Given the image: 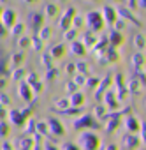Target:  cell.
Listing matches in <instances>:
<instances>
[{
    "label": "cell",
    "mask_w": 146,
    "mask_h": 150,
    "mask_svg": "<svg viewBox=\"0 0 146 150\" xmlns=\"http://www.w3.org/2000/svg\"><path fill=\"white\" fill-rule=\"evenodd\" d=\"M99 81H100L99 78H86L85 85H86V87H97V85H99Z\"/></svg>",
    "instance_id": "29"
},
{
    "label": "cell",
    "mask_w": 146,
    "mask_h": 150,
    "mask_svg": "<svg viewBox=\"0 0 146 150\" xmlns=\"http://www.w3.org/2000/svg\"><path fill=\"white\" fill-rule=\"evenodd\" d=\"M18 92H20V97H21L23 101H32V97H34V92L30 90V85L25 83V81H20Z\"/></svg>",
    "instance_id": "8"
},
{
    "label": "cell",
    "mask_w": 146,
    "mask_h": 150,
    "mask_svg": "<svg viewBox=\"0 0 146 150\" xmlns=\"http://www.w3.org/2000/svg\"><path fill=\"white\" fill-rule=\"evenodd\" d=\"M106 150H118V146H116V145H107Z\"/></svg>",
    "instance_id": "45"
},
{
    "label": "cell",
    "mask_w": 146,
    "mask_h": 150,
    "mask_svg": "<svg viewBox=\"0 0 146 150\" xmlns=\"http://www.w3.org/2000/svg\"><path fill=\"white\" fill-rule=\"evenodd\" d=\"M20 46H21V48H27V46H28V39H21Z\"/></svg>",
    "instance_id": "44"
},
{
    "label": "cell",
    "mask_w": 146,
    "mask_h": 150,
    "mask_svg": "<svg viewBox=\"0 0 146 150\" xmlns=\"http://www.w3.org/2000/svg\"><path fill=\"white\" fill-rule=\"evenodd\" d=\"M93 111H95V117H102V115L106 113V108H104V106H95Z\"/></svg>",
    "instance_id": "34"
},
{
    "label": "cell",
    "mask_w": 146,
    "mask_h": 150,
    "mask_svg": "<svg viewBox=\"0 0 146 150\" xmlns=\"http://www.w3.org/2000/svg\"><path fill=\"white\" fill-rule=\"evenodd\" d=\"M139 129H141V138L146 143V124H142V127H139Z\"/></svg>",
    "instance_id": "40"
},
{
    "label": "cell",
    "mask_w": 146,
    "mask_h": 150,
    "mask_svg": "<svg viewBox=\"0 0 146 150\" xmlns=\"http://www.w3.org/2000/svg\"><path fill=\"white\" fill-rule=\"evenodd\" d=\"M67 72H69V74H74V72H76V64H69V65H67Z\"/></svg>",
    "instance_id": "38"
},
{
    "label": "cell",
    "mask_w": 146,
    "mask_h": 150,
    "mask_svg": "<svg viewBox=\"0 0 146 150\" xmlns=\"http://www.w3.org/2000/svg\"><path fill=\"white\" fill-rule=\"evenodd\" d=\"M132 64H134L135 67H141V65L144 64V58H142V55H139V53H137V55L132 58Z\"/></svg>",
    "instance_id": "27"
},
{
    "label": "cell",
    "mask_w": 146,
    "mask_h": 150,
    "mask_svg": "<svg viewBox=\"0 0 146 150\" xmlns=\"http://www.w3.org/2000/svg\"><path fill=\"white\" fill-rule=\"evenodd\" d=\"M63 53H65V46H63V44L55 46V48L51 50V57H53V58H60V57H63Z\"/></svg>",
    "instance_id": "17"
},
{
    "label": "cell",
    "mask_w": 146,
    "mask_h": 150,
    "mask_svg": "<svg viewBox=\"0 0 146 150\" xmlns=\"http://www.w3.org/2000/svg\"><path fill=\"white\" fill-rule=\"evenodd\" d=\"M99 145H100V139L97 134L88 132V131L81 132V136H79V148L81 150H97Z\"/></svg>",
    "instance_id": "1"
},
{
    "label": "cell",
    "mask_w": 146,
    "mask_h": 150,
    "mask_svg": "<svg viewBox=\"0 0 146 150\" xmlns=\"http://www.w3.org/2000/svg\"><path fill=\"white\" fill-rule=\"evenodd\" d=\"M27 132H35V120H30V122H28Z\"/></svg>",
    "instance_id": "37"
},
{
    "label": "cell",
    "mask_w": 146,
    "mask_h": 150,
    "mask_svg": "<svg viewBox=\"0 0 146 150\" xmlns=\"http://www.w3.org/2000/svg\"><path fill=\"white\" fill-rule=\"evenodd\" d=\"M76 87H78L76 83H72V81H70V83L67 85V92H69V94H70V92H76Z\"/></svg>",
    "instance_id": "41"
},
{
    "label": "cell",
    "mask_w": 146,
    "mask_h": 150,
    "mask_svg": "<svg viewBox=\"0 0 146 150\" xmlns=\"http://www.w3.org/2000/svg\"><path fill=\"white\" fill-rule=\"evenodd\" d=\"M0 104H2V106H9L11 104V99L6 94H0Z\"/></svg>",
    "instance_id": "33"
},
{
    "label": "cell",
    "mask_w": 146,
    "mask_h": 150,
    "mask_svg": "<svg viewBox=\"0 0 146 150\" xmlns=\"http://www.w3.org/2000/svg\"><path fill=\"white\" fill-rule=\"evenodd\" d=\"M139 85H141V83H139L137 80H132V81L128 83V90H130L132 94H139Z\"/></svg>",
    "instance_id": "20"
},
{
    "label": "cell",
    "mask_w": 146,
    "mask_h": 150,
    "mask_svg": "<svg viewBox=\"0 0 146 150\" xmlns=\"http://www.w3.org/2000/svg\"><path fill=\"white\" fill-rule=\"evenodd\" d=\"M0 150H13V146H11L9 141H4V143H2V148H0Z\"/></svg>",
    "instance_id": "42"
},
{
    "label": "cell",
    "mask_w": 146,
    "mask_h": 150,
    "mask_svg": "<svg viewBox=\"0 0 146 150\" xmlns=\"http://www.w3.org/2000/svg\"><path fill=\"white\" fill-rule=\"evenodd\" d=\"M69 103H70V106H81L85 103V97L81 92H72L69 96Z\"/></svg>",
    "instance_id": "11"
},
{
    "label": "cell",
    "mask_w": 146,
    "mask_h": 150,
    "mask_svg": "<svg viewBox=\"0 0 146 150\" xmlns=\"http://www.w3.org/2000/svg\"><path fill=\"white\" fill-rule=\"evenodd\" d=\"M106 55H107V57H102V55H100V58H99V62H100L102 65H107V64H111V62L118 60V55H116V51H113V50H111V51H107Z\"/></svg>",
    "instance_id": "13"
},
{
    "label": "cell",
    "mask_w": 146,
    "mask_h": 150,
    "mask_svg": "<svg viewBox=\"0 0 146 150\" xmlns=\"http://www.w3.org/2000/svg\"><path fill=\"white\" fill-rule=\"evenodd\" d=\"M104 50H106V41H102V42H99L97 46H95V55H104Z\"/></svg>",
    "instance_id": "26"
},
{
    "label": "cell",
    "mask_w": 146,
    "mask_h": 150,
    "mask_svg": "<svg viewBox=\"0 0 146 150\" xmlns=\"http://www.w3.org/2000/svg\"><path fill=\"white\" fill-rule=\"evenodd\" d=\"M6 115H7V111L4 110V106L0 104V118H6Z\"/></svg>",
    "instance_id": "43"
},
{
    "label": "cell",
    "mask_w": 146,
    "mask_h": 150,
    "mask_svg": "<svg viewBox=\"0 0 146 150\" xmlns=\"http://www.w3.org/2000/svg\"><path fill=\"white\" fill-rule=\"evenodd\" d=\"M85 81H86V76H85V74H78V76L74 78V83H76V85H85Z\"/></svg>",
    "instance_id": "30"
},
{
    "label": "cell",
    "mask_w": 146,
    "mask_h": 150,
    "mask_svg": "<svg viewBox=\"0 0 146 150\" xmlns=\"http://www.w3.org/2000/svg\"><path fill=\"white\" fill-rule=\"evenodd\" d=\"M56 106L60 108V111H62V110H65L67 106H70V103H69V97H65V99H60V101L56 103Z\"/></svg>",
    "instance_id": "28"
},
{
    "label": "cell",
    "mask_w": 146,
    "mask_h": 150,
    "mask_svg": "<svg viewBox=\"0 0 146 150\" xmlns=\"http://www.w3.org/2000/svg\"><path fill=\"white\" fill-rule=\"evenodd\" d=\"M135 44H137V48H142V46H144V39H142L141 35H137V37H135Z\"/></svg>",
    "instance_id": "39"
},
{
    "label": "cell",
    "mask_w": 146,
    "mask_h": 150,
    "mask_svg": "<svg viewBox=\"0 0 146 150\" xmlns=\"http://www.w3.org/2000/svg\"><path fill=\"white\" fill-rule=\"evenodd\" d=\"M27 117H28V110H13V111H9V118L16 125H23Z\"/></svg>",
    "instance_id": "5"
},
{
    "label": "cell",
    "mask_w": 146,
    "mask_h": 150,
    "mask_svg": "<svg viewBox=\"0 0 146 150\" xmlns=\"http://www.w3.org/2000/svg\"><path fill=\"white\" fill-rule=\"evenodd\" d=\"M30 146H32V139H28V138H21L16 143V148L18 150H30Z\"/></svg>",
    "instance_id": "15"
},
{
    "label": "cell",
    "mask_w": 146,
    "mask_h": 150,
    "mask_svg": "<svg viewBox=\"0 0 146 150\" xmlns=\"http://www.w3.org/2000/svg\"><path fill=\"white\" fill-rule=\"evenodd\" d=\"M6 87V80H0V88H4Z\"/></svg>",
    "instance_id": "46"
},
{
    "label": "cell",
    "mask_w": 146,
    "mask_h": 150,
    "mask_svg": "<svg viewBox=\"0 0 146 150\" xmlns=\"http://www.w3.org/2000/svg\"><path fill=\"white\" fill-rule=\"evenodd\" d=\"M41 62H42V65H44L46 69H51V67H53V58L48 57V55H44V57L41 58Z\"/></svg>",
    "instance_id": "23"
},
{
    "label": "cell",
    "mask_w": 146,
    "mask_h": 150,
    "mask_svg": "<svg viewBox=\"0 0 146 150\" xmlns=\"http://www.w3.org/2000/svg\"><path fill=\"white\" fill-rule=\"evenodd\" d=\"M76 69H79L81 74L88 76V64H85V62H78V64H76Z\"/></svg>",
    "instance_id": "21"
},
{
    "label": "cell",
    "mask_w": 146,
    "mask_h": 150,
    "mask_svg": "<svg viewBox=\"0 0 146 150\" xmlns=\"http://www.w3.org/2000/svg\"><path fill=\"white\" fill-rule=\"evenodd\" d=\"M111 76H109V74H107V76L102 80V81H99V85H97V90H95V99L97 101H100L102 99V96H104V92L109 88V85H111Z\"/></svg>",
    "instance_id": "7"
},
{
    "label": "cell",
    "mask_w": 146,
    "mask_h": 150,
    "mask_svg": "<svg viewBox=\"0 0 146 150\" xmlns=\"http://www.w3.org/2000/svg\"><path fill=\"white\" fill-rule=\"evenodd\" d=\"M111 42H113V44H116V46H118V44H120V42H121V37H120V35H118V34H116V35H114V34H113V35H111Z\"/></svg>",
    "instance_id": "36"
},
{
    "label": "cell",
    "mask_w": 146,
    "mask_h": 150,
    "mask_svg": "<svg viewBox=\"0 0 146 150\" xmlns=\"http://www.w3.org/2000/svg\"><path fill=\"white\" fill-rule=\"evenodd\" d=\"M72 50H74L78 55H83V53H85V48H83L79 42H74V44H72Z\"/></svg>",
    "instance_id": "31"
},
{
    "label": "cell",
    "mask_w": 146,
    "mask_h": 150,
    "mask_svg": "<svg viewBox=\"0 0 146 150\" xmlns=\"http://www.w3.org/2000/svg\"><path fill=\"white\" fill-rule=\"evenodd\" d=\"M11 62H13V65H16V67H18V65L23 62V53H16V55H13Z\"/></svg>",
    "instance_id": "25"
},
{
    "label": "cell",
    "mask_w": 146,
    "mask_h": 150,
    "mask_svg": "<svg viewBox=\"0 0 146 150\" xmlns=\"http://www.w3.org/2000/svg\"><path fill=\"white\" fill-rule=\"evenodd\" d=\"M62 150H81L78 145H72V143H63L62 145Z\"/></svg>",
    "instance_id": "32"
},
{
    "label": "cell",
    "mask_w": 146,
    "mask_h": 150,
    "mask_svg": "<svg viewBox=\"0 0 146 150\" xmlns=\"http://www.w3.org/2000/svg\"><path fill=\"white\" fill-rule=\"evenodd\" d=\"M81 106H67L65 110H62V113H65V115H81Z\"/></svg>",
    "instance_id": "16"
},
{
    "label": "cell",
    "mask_w": 146,
    "mask_h": 150,
    "mask_svg": "<svg viewBox=\"0 0 146 150\" xmlns=\"http://www.w3.org/2000/svg\"><path fill=\"white\" fill-rule=\"evenodd\" d=\"M9 132H11V129H9V124L7 122H0V138H7L9 136Z\"/></svg>",
    "instance_id": "18"
},
{
    "label": "cell",
    "mask_w": 146,
    "mask_h": 150,
    "mask_svg": "<svg viewBox=\"0 0 146 150\" xmlns=\"http://www.w3.org/2000/svg\"><path fill=\"white\" fill-rule=\"evenodd\" d=\"M35 125H37L35 129H37L39 134H48V124H46V122H39V124H35Z\"/></svg>",
    "instance_id": "24"
},
{
    "label": "cell",
    "mask_w": 146,
    "mask_h": 150,
    "mask_svg": "<svg viewBox=\"0 0 146 150\" xmlns=\"http://www.w3.org/2000/svg\"><path fill=\"white\" fill-rule=\"evenodd\" d=\"M74 129H88V127H92V129H99L100 125L93 120V117L92 115H81L78 120H74V125H72Z\"/></svg>",
    "instance_id": "2"
},
{
    "label": "cell",
    "mask_w": 146,
    "mask_h": 150,
    "mask_svg": "<svg viewBox=\"0 0 146 150\" xmlns=\"http://www.w3.org/2000/svg\"><path fill=\"white\" fill-rule=\"evenodd\" d=\"M125 127H127V131L128 132H137L139 131V127H141V124H139V120L134 117V115H127V118H125Z\"/></svg>",
    "instance_id": "9"
},
{
    "label": "cell",
    "mask_w": 146,
    "mask_h": 150,
    "mask_svg": "<svg viewBox=\"0 0 146 150\" xmlns=\"http://www.w3.org/2000/svg\"><path fill=\"white\" fill-rule=\"evenodd\" d=\"M46 71H48V74H46V81H51V80H55V78H56L58 71H56L55 67H51V69H46Z\"/></svg>",
    "instance_id": "22"
},
{
    "label": "cell",
    "mask_w": 146,
    "mask_h": 150,
    "mask_svg": "<svg viewBox=\"0 0 146 150\" xmlns=\"http://www.w3.org/2000/svg\"><path fill=\"white\" fill-rule=\"evenodd\" d=\"M139 145H141V139H137V138L132 136V134H127V136L121 139V146H123V150H135Z\"/></svg>",
    "instance_id": "6"
},
{
    "label": "cell",
    "mask_w": 146,
    "mask_h": 150,
    "mask_svg": "<svg viewBox=\"0 0 146 150\" xmlns=\"http://www.w3.org/2000/svg\"><path fill=\"white\" fill-rule=\"evenodd\" d=\"M114 81H116V87H118V97L123 99V96L127 94V90H125V87H123V76H121V74H116V76H114Z\"/></svg>",
    "instance_id": "14"
},
{
    "label": "cell",
    "mask_w": 146,
    "mask_h": 150,
    "mask_svg": "<svg viewBox=\"0 0 146 150\" xmlns=\"http://www.w3.org/2000/svg\"><path fill=\"white\" fill-rule=\"evenodd\" d=\"M46 124H48V129L51 131V136H63L65 134V129H63V125H62V122H58L56 118H48L46 120Z\"/></svg>",
    "instance_id": "4"
},
{
    "label": "cell",
    "mask_w": 146,
    "mask_h": 150,
    "mask_svg": "<svg viewBox=\"0 0 146 150\" xmlns=\"http://www.w3.org/2000/svg\"><path fill=\"white\" fill-rule=\"evenodd\" d=\"M128 110H123V113H127ZM123 113H111V115H102L104 118H107V124H106V131L107 132H113V131H116V127L120 125V120H121V115Z\"/></svg>",
    "instance_id": "3"
},
{
    "label": "cell",
    "mask_w": 146,
    "mask_h": 150,
    "mask_svg": "<svg viewBox=\"0 0 146 150\" xmlns=\"http://www.w3.org/2000/svg\"><path fill=\"white\" fill-rule=\"evenodd\" d=\"M44 150H58V146H56L53 141H46V143H44Z\"/></svg>",
    "instance_id": "35"
},
{
    "label": "cell",
    "mask_w": 146,
    "mask_h": 150,
    "mask_svg": "<svg viewBox=\"0 0 146 150\" xmlns=\"http://www.w3.org/2000/svg\"><path fill=\"white\" fill-rule=\"evenodd\" d=\"M116 94L113 92V90H109V92H106V96L102 97V99H106V104H107V108H111V110H114L116 106H118V103H116Z\"/></svg>",
    "instance_id": "12"
},
{
    "label": "cell",
    "mask_w": 146,
    "mask_h": 150,
    "mask_svg": "<svg viewBox=\"0 0 146 150\" xmlns=\"http://www.w3.org/2000/svg\"><path fill=\"white\" fill-rule=\"evenodd\" d=\"M25 74H27V72H25L23 69L16 67V69L13 71V80H14V81H21V80H23V76H25Z\"/></svg>",
    "instance_id": "19"
},
{
    "label": "cell",
    "mask_w": 146,
    "mask_h": 150,
    "mask_svg": "<svg viewBox=\"0 0 146 150\" xmlns=\"http://www.w3.org/2000/svg\"><path fill=\"white\" fill-rule=\"evenodd\" d=\"M27 81H28V85H30V87H34L35 94H39V92L42 90V83L39 81V78H37V74H35V72L27 74Z\"/></svg>",
    "instance_id": "10"
}]
</instances>
